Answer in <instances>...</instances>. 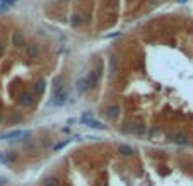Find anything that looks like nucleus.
Returning a JSON list of instances; mask_svg holds the SVG:
<instances>
[{
  "mask_svg": "<svg viewBox=\"0 0 193 186\" xmlns=\"http://www.w3.org/2000/svg\"><path fill=\"white\" fill-rule=\"evenodd\" d=\"M106 114H108L109 118H118L120 116V106H116V104L109 106L108 110H106Z\"/></svg>",
  "mask_w": 193,
  "mask_h": 186,
  "instance_id": "9",
  "label": "nucleus"
},
{
  "mask_svg": "<svg viewBox=\"0 0 193 186\" xmlns=\"http://www.w3.org/2000/svg\"><path fill=\"white\" fill-rule=\"evenodd\" d=\"M7 10H9V7H7V5L0 4V12H7Z\"/></svg>",
  "mask_w": 193,
  "mask_h": 186,
  "instance_id": "18",
  "label": "nucleus"
},
{
  "mask_svg": "<svg viewBox=\"0 0 193 186\" xmlns=\"http://www.w3.org/2000/svg\"><path fill=\"white\" fill-rule=\"evenodd\" d=\"M62 82H63V77H62V75H60V77H56L55 81H53V92H55V94H56V92H60V91L63 89Z\"/></svg>",
  "mask_w": 193,
  "mask_h": 186,
  "instance_id": "13",
  "label": "nucleus"
},
{
  "mask_svg": "<svg viewBox=\"0 0 193 186\" xmlns=\"http://www.w3.org/2000/svg\"><path fill=\"white\" fill-rule=\"evenodd\" d=\"M171 138H173V142H175V143H179V145H185V143H188V137H186L185 133H175Z\"/></svg>",
  "mask_w": 193,
  "mask_h": 186,
  "instance_id": "8",
  "label": "nucleus"
},
{
  "mask_svg": "<svg viewBox=\"0 0 193 186\" xmlns=\"http://www.w3.org/2000/svg\"><path fill=\"white\" fill-rule=\"evenodd\" d=\"M80 123L85 125V126H91V128H97V130H104V128H106L101 121H96V120H92V118H91V120H80Z\"/></svg>",
  "mask_w": 193,
  "mask_h": 186,
  "instance_id": "7",
  "label": "nucleus"
},
{
  "mask_svg": "<svg viewBox=\"0 0 193 186\" xmlns=\"http://www.w3.org/2000/svg\"><path fill=\"white\" fill-rule=\"evenodd\" d=\"M116 72V56H111L109 58V73Z\"/></svg>",
  "mask_w": 193,
  "mask_h": 186,
  "instance_id": "15",
  "label": "nucleus"
},
{
  "mask_svg": "<svg viewBox=\"0 0 193 186\" xmlns=\"http://www.w3.org/2000/svg\"><path fill=\"white\" fill-rule=\"evenodd\" d=\"M33 94L31 92H23V94L19 96V104L21 106H24V108H27V106H31L33 104Z\"/></svg>",
  "mask_w": 193,
  "mask_h": 186,
  "instance_id": "5",
  "label": "nucleus"
},
{
  "mask_svg": "<svg viewBox=\"0 0 193 186\" xmlns=\"http://www.w3.org/2000/svg\"><path fill=\"white\" fill-rule=\"evenodd\" d=\"M2 50H4V48H2V43H0V53H2Z\"/></svg>",
  "mask_w": 193,
  "mask_h": 186,
  "instance_id": "20",
  "label": "nucleus"
},
{
  "mask_svg": "<svg viewBox=\"0 0 193 186\" xmlns=\"http://www.w3.org/2000/svg\"><path fill=\"white\" fill-rule=\"evenodd\" d=\"M99 79H101V70H92V72L87 75V81H89V87L94 89L97 87V84H99Z\"/></svg>",
  "mask_w": 193,
  "mask_h": 186,
  "instance_id": "2",
  "label": "nucleus"
},
{
  "mask_svg": "<svg viewBox=\"0 0 193 186\" xmlns=\"http://www.w3.org/2000/svg\"><path fill=\"white\" fill-rule=\"evenodd\" d=\"M12 44H14L15 48H23L24 44H26V38H24V34L21 33V31H15V33L12 34Z\"/></svg>",
  "mask_w": 193,
  "mask_h": 186,
  "instance_id": "3",
  "label": "nucleus"
},
{
  "mask_svg": "<svg viewBox=\"0 0 193 186\" xmlns=\"http://www.w3.org/2000/svg\"><path fill=\"white\" fill-rule=\"evenodd\" d=\"M0 162H2V155H0Z\"/></svg>",
  "mask_w": 193,
  "mask_h": 186,
  "instance_id": "22",
  "label": "nucleus"
},
{
  "mask_svg": "<svg viewBox=\"0 0 193 186\" xmlns=\"http://www.w3.org/2000/svg\"><path fill=\"white\" fill-rule=\"evenodd\" d=\"M26 55L29 56V58H38V55H39V48H38V44H36V43L27 44V48H26Z\"/></svg>",
  "mask_w": 193,
  "mask_h": 186,
  "instance_id": "6",
  "label": "nucleus"
},
{
  "mask_svg": "<svg viewBox=\"0 0 193 186\" xmlns=\"http://www.w3.org/2000/svg\"><path fill=\"white\" fill-rule=\"evenodd\" d=\"M118 154L120 155H133V149H132L130 145H120L118 147Z\"/></svg>",
  "mask_w": 193,
  "mask_h": 186,
  "instance_id": "10",
  "label": "nucleus"
},
{
  "mask_svg": "<svg viewBox=\"0 0 193 186\" xmlns=\"http://www.w3.org/2000/svg\"><path fill=\"white\" fill-rule=\"evenodd\" d=\"M63 2H67V0H63Z\"/></svg>",
  "mask_w": 193,
  "mask_h": 186,
  "instance_id": "23",
  "label": "nucleus"
},
{
  "mask_svg": "<svg viewBox=\"0 0 193 186\" xmlns=\"http://www.w3.org/2000/svg\"><path fill=\"white\" fill-rule=\"evenodd\" d=\"M75 89H77V92H80V94H84V92L89 91V81H87V77H82V79H79L77 84H75Z\"/></svg>",
  "mask_w": 193,
  "mask_h": 186,
  "instance_id": "4",
  "label": "nucleus"
},
{
  "mask_svg": "<svg viewBox=\"0 0 193 186\" xmlns=\"http://www.w3.org/2000/svg\"><path fill=\"white\" fill-rule=\"evenodd\" d=\"M45 87H46V82L41 79V81H38L36 84H34V92H36L38 96H41L43 92H45Z\"/></svg>",
  "mask_w": 193,
  "mask_h": 186,
  "instance_id": "12",
  "label": "nucleus"
},
{
  "mask_svg": "<svg viewBox=\"0 0 193 186\" xmlns=\"http://www.w3.org/2000/svg\"><path fill=\"white\" fill-rule=\"evenodd\" d=\"M7 183V178H0V186H4Z\"/></svg>",
  "mask_w": 193,
  "mask_h": 186,
  "instance_id": "19",
  "label": "nucleus"
},
{
  "mask_svg": "<svg viewBox=\"0 0 193 186\" xmlns=\"http://www.w3.org/2000/svg\"><path fill=\"white\" fill-rule=\"evenodd\" d=\"M82 24V15L80 14H74L70 17V26H74V27H77V26Z\"/></svg>",
  "mask_w": 193,
  "mask_h": 186,
  "instance_id": "14",
  "label": "nucleus"
},
{
  "mask_svg": "<svg viewBox=\"0 0 193 186\" xmlns=\"http://www.w3.org/2000/svg\"><path fill=\"white\" fill-rule=\"evenodd\" d=\"M17 0H0V4H4V5H7V7H10V5H14Z\"/></svg>",
  "mask_w": 193,
  "mask_h": 186,
  "instance_id": "17",
  "label": "nucleus"
},
{
  "mask_svg": "<svg viewBox=\"0 0 193 186\" xmlns=\"http://www.w3.org/2000/svg\"><path fill=\"white\" fill-rule=\"evenodd\" d=\"M68 142H70V140H65V142H62V143H56V145H55V147H53V150H55V152H56V150L63 149V147L67 145V143H68Z\"/></svg>",
  "mask_w": 193,
  "mask_h": 186,
  "instance_id": "16",
  "label": "nucleus"
},
{
  "mask_svg": "<svg viewBox=\"0 0 193 186\" xmlns=\"http://www.w3.org/2000/svg\"><path fill=\"white\" fill-rule=\"evenodd\" d=\"M67 101H68V92L65 91V89H62L60 92H56V94H55V101H53V106L60 108V106H63Z\"/></svg>",
  "mask_w": 193,
  "mask_h": 186,
  "instance_id": "1",
  "label": "nucleus"
},
{
  "mask_svg": "<svg viewBox=\"0 0 193 186\" xmlns=\"http://www.w3.org/2000/svg\"><path fill=\"white\" fill-rule=\"evenodd\" d=\"M178 2H181V4H183V2H186V0H178Z\"/></svg>",
  "mask_w": 193,
  "mask_h": 186,
  "instance_id": "21",
  "label": "nucleus"
},
{
  "mask_svg": "<svg viewBox=\"0 0 193 186\" xmlns=\"http://www.w3.org/2000/svg\"><path fill=\"white\" fill-rule=\"evenodd\" d=\"M43 186H60V179L56 176H48V178L43 181Z\"/></svg>",
  "mask_w": 193,
  "mask_h": 186,
  "instance_id": "11",
  "label": "nucleus"
}]
</instances>
